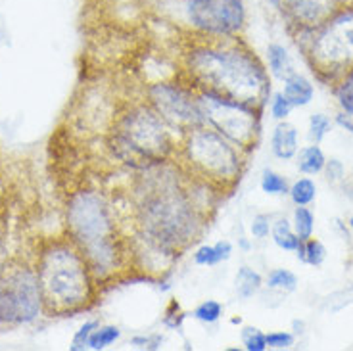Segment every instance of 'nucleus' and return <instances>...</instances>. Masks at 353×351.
<instances>
[{
	"label": "nucleus",
	"instance_id": "1",
	"mask_svg": "<svg viewBox=\"0 0 353 351\" xmlns=\"http://www.w3.org/2000/svg\"><path fill=\"white\" fill-rule=\"evenodd\" d=\"M142 171L134 205L139 237L154 254L179 257L202 234L205 219L192 196L190 177L185 183V169L176 166L175 171L169 161Z\"/></svg>",
	"mask_w": 353,
	"mask_h": 351
},
{
	"label": "nucleus",
	"instance_id": "2",
	"mask_svg": "<svg viewBox=\"0 0 353 351\" xmlns=\"http://www.w3.org/2000/svg\"><path fill=\"white\" fill-rule=\"evenodd\" d=\"M194 39L183 52L190 87L263 110L271 98V79L256 52L240 37Z\"/></svg>",
	"mask_w": 353,
	"mask_h": 351
},
{
	"label": "nucleus",
	"instance_id": "3",
	"mask_svg": "<svg viewBox=\"0 0 353 351\" xmlns=\"http://www.w3.org/2000/svg\"><path fill=\"white\" fill-rule=\"evenodd\" d=\"M33 265L44 315H73L94 303L98 282L79 246L68 234L44 242Z\"/></svg>",
	"mask_w": 353,
	"mask_h": 351
},
{
	"label": "nucleus",
	"instance_id": "4",
	"mask_svg": "<svg viewBox=\"0 0 353 351\" xmlns=\"http://www.w3.org/2000/svg\"><path fill=\"white\" fill-rule=\"evenodd\" d=\"M68 237L79 246L97 282L114 279L123 269V240L117 234L114 213L97 190H77L65 205Z\"/></svg>",
	"mask_w": 353,
	"mask_h": 351
},
{
	"label": "nucleus",
	"instance_id": "5",
	"mask_svg": "<svg viewBox=\"0 0 353 351\" xmlns=\"http://www.w3.org/2000/svg\"><path fill=\"white\" fill-rule=\"evenodd\" d=\"M179 144L181 134L146 100L129 106L115 117L110 131V148L121 161L137 169L171 161L179 152Z\"/></svg>",
	"mask_w": 353,
	"mask_h": 351
},
{
	"label": "nucleus",
	"instance_id": "6",
	"mask_svg": "<svg viewBox=\"0 0 353 351\" xmlns=\"http://www.w3.org/2000/svg\"><path fill=\"white\" fill-rule=\"evenodd\" d=\"M176 158L188 175L215 190H229L240 183L246 167V152L210 125H200L183 134Z\"/></svg>",
	"mask_w": 353,
	"mask_h": 351
},
{
	"label": "nucleus",
	"instance_id": "7",
	"mask_svg": "<svg viewBox=\"0 0 353 351\" xmlns=\"http://www.w3.org/2000/svg\"><path fill=\"white\" fill-rule=\"evenodd\" d=\"M44 313L35 265L12 259L0 267V326L35 323Z\"/></svg>",
	"mask_w": 353,
	"mask_h": 351
},
{
	"label": "nucleus",
	"instance_id": "8",
	"mask_svg": "<svg viewBox=\"0 0 353 351\" xmlns=\"http://www.w3.org/2000/svg\"><path fill=\"white\" fill-rule=\"evenodd\" d=\"M196 98L205 125L221 132L246 154L256 148L261 134V110L205 90H196Z\"/></svg>",
	"mask_w": 353,
	"mask_h": 351
},
{
	"label": "nucleus",
	"instance_id": "9",
	"mask_svg": "<svg viewBox=\"0 0 353 351\" xmlns=\"http://www.w3.org/2000/svg\"><path fill=\"white\" fill-rule=\"evenodd\" d=\"M313 68L323 75L347 73L353 68V10H340L313 31L309 44Z\"/></svg>",
	"mask_w": 353,
	"mask_h": 351
},
{
	"label": "nucleus",
	"instance_id": "10",
	"mask_svg": "<svg viewBox=\"0 0 353 351\" xmlns=\"http://www.w3.org/2000/svg\"><path fill=\"white\" fill-rule=\"evenodd\" d=\"M181 12L194 35L210 39L240 37L248 21L244 0H181Z\"/></svg>",
	"mask_w": 353,
	"mask_h": 351
},
{
	"label": "nucleus",
	"instance_id": "11",
	"mask_svg": "<svg viewBox=\"0 0 353 351\" xmlns=\"http://www.w3.org/2000/svg\"><path fill=\"white\" fill-rule=\"evenodd\" d=\"M146 102L181 137L200 125H205L198 98H196V90L192 87L159 81L148 87Z\"/></svg>",
	"mask_w": 353,
	"mask_h": 351
},
{
	"label": "nucleus",
	"instance_id": "12",
	"mask_svg": "<svg viewBox=\"0 0 353 351\" xmlns=\"http://www.w3.org/2000/svg\"><path fill=\"white\" fill-rule=\"evenodd\" d=\"M292 21L301 29L315 31L340 12L338 0H284Z\"/></svg>",
	"mask_w": 353,
	"mask_h": 351
},
{
	"label": "nucleus",
	"instance_id": "13",
	"mask_svg": "<svg viewBox=\"0 0 353 351\" xmlns=\"http://www.w3.org/2000/svg\"><path fill=\"white\" fill-rule=\"evenodd\" d=\"M271 148L276 158H294L298 152V129L288 121H281L274 127L273 137H271Z\"/></svg>",
	"mask_w": 353,
	"mask_h": 351
},
{
	"label": "nucleus",
	"instance_id": "14",
	"mask_svg": "<svg viewBox=\"0 0 353 351\" xmlns=\"http://www.w3.org/2000/svg\"><path fill=\"white\" fill-rule=\"evenodd\" d=\"M283 94L292 106H307L313 97H315V88L311 85V81L305 79L300 73H292L290 77L284 79Z\"/></svg>",
	"mask_w": 353,
	"mask_h": 351
},
{
	"label": "nucleus",
	"instance_id": "15",
	"mask_svg": "<svg viewBox=\"0 0 353 351\" xmlns=\"http://www.w3.org/2000/svg\"><path fill=\"white\" fill-rule=\"evenodd\" d=\"M267 60H269V71H271L274 79L284 81L294 73V63H292L290 54L283 44H269L267 46Z\"/></svg>",
	"mask_w": 353,
	"mask_h": 351
},
{
	"label": "nucleus",
	"instance_id": "16",
	"mask_svg": "<svg viewBox=\"0 0 353 351\" xmlns=\"http://www.w3.org/2000/svg\"><path fill=\"white\" fill-rule=\"evenodd\" d=\"M232 254V246L227 240H221L215 246H200L194 252V263L202 267H213L221 261H227Z\"/></svg>",
	"mask_w": 353,
	"mask_h": 351
},
{
	"label": "nucleus",
	"instance_id": "17",
	"mask_svg": "<svg viewBox=\"0 0 353 351\" xmlns=\"http://www.w3.org/2000/svg\"><path fill=\"white\" fill-rule=\"evenodd\" d=\"M327 166V159L323 150L319 148V144L307 146V148L300 150L298 154V169L305 175H317Z\"/></svg>",
	"mask_w": 353,
	"mask_h": 351
},
{
	"label": "nucleus",
	"instance_id": "18",
	"mask_svg": "<svg viewBox=\"0 0 353 351\" xmlns=\"http://www.w3.org/2000/svg\"><path fill=\"white\" fill-rule=\"evenodd\" d=\"M261 277H259V272H256L252 267H240L239 272H236V279H234V290H236V294H239L242 299L252 298L254 294L259 292L261 288Z\"/></svg>",
	"mask_w": 353,
	"mask_h": 351
},
{
	"label": "nucleus",
	"instance_id": "19",
	"mask_svg": "<svg viewBox=\"0 0 353 351\" xmlns=\"http://www.w3.org/2000/svg\"><path fill=\"white\" fill-rule=\"evenodd\" d=\"M271 234H273L274 244L279 248H283L286 252H296L300 248L301 240L296 234V230L290 225L288 219H279L271 227Z\"/></svg>",
	"mask_w": 353,
	"mask_h": 351
},
{
	"label": "nucleus",
	"instance_id": "20",
	"mask_svg": "<svg viewBox=\"0 0 353 351\" xmlns=\"http://www.w3.org/2000/svg\"><path fill=\"white\" fill-rule=\"evenodd\" d=\"M119 338H121V330H119L117 326L98 325V328H94V332L90 334V338H88V350H106L108 345L115 343Z\"/></svg>",
	"mask_w": 353,
	"mask_h": 351
},
{
	"label": "nucleus",
	"instance_id": "21",
	"mask_svg": "<svg viewBox=\"0 0 353 351\" xmlns=\"http://www.w3.org/2000/svg\"><path fill=\"white\" fill-rule=\"evenodd\" d=\"M296 252H298V257H300L301 261H305L309 265H315V267H319V265L325 261V257H327L325 246L319 240H315V238H309L305 242H301L300 248Z\"/></svg>",
	"mask_w": 353,
	"mask_h": 351
},
{
	"label": "nucleus",
	"instance_id": "22",
	"mask_svg": "<svg viewBox=\"0 0 353 351\" xmlns=\"http://www.w3.org/2000/svg\"><path fill=\"white\" fill-rule=\"evenodd\" d=\"M294 230L300 238L301 242H305L313 237V227H315V217L313 213L305 208V205H298L294 211Z\"/></svg>",
	"mask_w": 353,
	"mask_h": 351
},
{
	"label": "nucleus",
	"instance_id": "23",
	"mask_svg": "<svg viewBox=\"0 0 353 351\" xmlns=\"http://www.w3.org/2000/svg\"><path fill=\"white\" fill-rule=\"evenodd\" d=\"M288 194H290L292 202L296 205H309L317 196V186L311 179H300L292 185Z\"/></svg>",
	"mask_w": 353,
	"mask_h": 351
},
{
	"label": "nucleus",
	"instance_id": "24",
	"mask_svg": "<svg viewBox=\"0 0 353 351\" xmlns=\"http://www.w3.org/2000/svg\"><path fill=\"white\" fill-rule=\"evenodd\" d=\"M267 286L273 290H283V292H294L298 286V279L292 271L286 269H274L269 277H267Z\"/></svg>",
	"mask_w": 353,
	"mask_h": 351
},
{
	"label": "nucleus",
	"instance_id": "25",
	"mask_svg": "<svg viewBox=\"0 0 353 351\" xmlns=\"http://www.w3.org/2000/svg\"><path fill=\"white\" fill-rule=\"evenodd\" d=\"M261 190L265 194H271V196H281V194H286L290 188H288V183L283 175L274 173L271 169H265L263 175H261Z\"/></svg>",
	"mask_w": 353,
	"mask_h": 351
},
{
	"label": "nucleus",
	"instance_id": "26",
	"mask_svg": "<svg viewBox=\"0 0 353 351\" xmlns=\"http://www.w3.org/2000/svg\"><path fill=\"white\" fill-rule=\"evenodd\" d=\"M221 315H223V305L215 299H205L194 309V319H198L200 323H205V325L217 323Z\"/></svg>",
	"mask_w": 353,
	"mask_h": 351
},
{
	"label": "nucleus",
	"instance_id": "27",
	"mask_svg": "<svg viewBox=\"0 0 353 351\" xmlns=\"http://www.w3.org/2000/svg\"><path fill=\"white\" fill-rule=\"evenodd\" d=\"M336 97L340 106L345 110V114L353 115V68L345 73V77L336 90Z\"/></svg>",
	"mask_w": 353,
	"mask_h": 351
},
{
	"label": "nucleus",
	"instance_id": "28",
	"mask_svg": "<svg viewBox=\"0 0 353 351\" xmlns=\"http://www.w3.org/2000/svg\"><path fill=\"white\" fill-rule=\"evenodd\" d=\"M330 119H328V115L325 114H313L311 115V119H309V139L319 144V142L323 141L325 137H327V132L330 131Z\"/></svg>",
	"mask_w": 353,
	"mask_h": 351
},
{
	"label": "nucleus",
	"instance_id": "29",
	"mask_svg": "<svg viewBox=\"0 0 353 351\" xmlns=\"http://www.w3.org/2000/svg\"><path fill=\"white\" fill-rule=\"evenodd\" d=\"M242 343L248 351H265L267 350V338L259 328L248 326L242 330Z\"/></svg>",
	"mask_w": 353,
	"mask_h": 351
},
{
	"label": "nucleus",
	"instance_id": "30",
	"mask_svg": "<svg viewBox=\"0 0 353 351\" xmlns=\"http://www.w3.org/2000/svg\"><path fill=\"white\" fill-rule=\"evenodd\" d=\"M94 328H98V321H87L85 325L81 326L79 330L73 336V342H71L70 350L71 351H83L88 348V338L90 334L94 332Z\"/></svg>",
	"mask_w": 353,
	"mask_h": 351
},
{
	"label": "nucleus",
	"instance_id": "31",
	"mask_svg": "<svg viewBox=\"0 0 353 351\" xmlns=\"http://www.w3.org/2000/svg\"><path fill=\"white\" fill-rule=\"evenodd\" d=\"M292 108L294 106L286 100L283 92H274L273 97H271V115H273L274 119H279V121H284L288 115H290Z\"/></svg>",
	"mask_w": 353,
	"mask_h": 351
},
{
	"label": "nucleus",
	"instance_id": "32",
	"mask_svg": "<svg viewBox=\"0 0 353 351\" xmlns=\"http://www.w3.org/2000/svg\"><path fill=\"white\" fill-rule=\"evenodd\" d=\"M267 338V348L271 350H288L294 343V336L290 332H271L265 334Z\"/></svg>",
	"mask_w": 353,
	"mask_h": 351
},
{
	"label": "nucleus",
	"instance_id": "33",
	"mask_svg": "<svg viewBox=\"0 0 353 351\" xmlns=\"http://www.w3.org/2000/svg\"><path fill=\"white\" fill-rule=\"evenodd\" d=\"M271 227H273V225H271V217H269V215H256L254 221H252V227H250V230H252L254 238H257V240H263V238L269 237Z\"/></svg>",
	"mask_w": 353,
	"mask_h": 351
},
{
	"label": "nucleus",
	"instance_id": "34",
	"mask_svg": "<svg viewBox=\"0 0 353 351\" xmlns=\"http://www.w3.org/2000/svg\"><path fill=\"white\" fill-rule=\"evenodd\" d=\"M183 319H185V313L181 311V305H179L176 301H171V305H169L168 311H165L163 323H165L169 328H176V326H181Z\"/></svg>",
	"mask_w": 353,
	"mask_h": 351
},
{
	"label": "nucleus",
	"instance_id": "35",
	"mask_svg": "<svg viewBox=\"0 0 353 351\" xmlns=\"http://www.w3.org/2000/svg\"><path fill=\"white\" fill-rule=\"evenodd\" d=\"M161 338L156 336V338H134L132 343L137 345V348H148V350H158L159 345H161Z\"/></svg>",
	"mask_w": 353,
	"mask_h": 351
},
{
	"label": "nucleus",
	"instance_id": "36",
	"mask_svg": "<svg viewBox=\"0 0 353 351\" xmlns=\"http://www.w3.org/2000/svg\"><path fill=\"white\" fill-rule=\"evenodd\" d=\"M350 117H352V115L347 114H342V115H338V117H336V121H338V125H342V127H345V129H347V131L350 132H353V121L352 119H350Z\"/></svg>",
	"mask_w": 353,
	"mask_h": 351
},
{
	"label": "nucleus",
	"instance_id": "37",
	"mask_svg": "<svg viewBox=\"0 0 353 351\" xmlns=\"http://www.w3.org/2000/svg\"><path fill=\"white\" fill-rule=\"evenodd\" d=\"M350 225H352V228H353V217H352V221H350Z\"/></svg>",
	"mask_w": 353,
	"mask_h": 351
}]
</instances>
